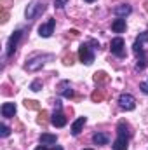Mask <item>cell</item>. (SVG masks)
<instances>
[{
  "instance_id": "cell-1",
  "label": "cell",
  "mask_w": 148,
  "mask_h": 150,
  "mask_svg": "<svg viewBox=\"0 0 148 150\" xmlns=\"http://www.w3.org/2000/svg\"><path fill=\"white\" fill-rule=\"evenodd\" d=\"M129 126L122 120L117 126V140L113 142V150H127V143H129Z\"/></svg>"
},
{
  "instance_id": "cell-2",
  "label": "cell",
  "mask_w": 148,
  "mask_h": 150,
  "mask_svg": "<svg viewBox=\"0 0 148 150\" xmlns=\"http://www.w3.org/2000/svg\"><path fill=\"white\" fill-rule=\"evenodd\" d=\"M51 58H52L51 54H45V56H35V58L28 59V63L25 65V68H26L28 72H37V70H40V68L45 65V61L51 59Z\"/></svg>"
},
{
  "instance_id": "cell-3",
  "label": "cell",
  "mask_w": 148,
  "mask_h": 150,
  "mask_svg": "<svg viewBox=\"0 0 148 150\" xmlns=\"http://www.w3.org/2000/svg\"><path fill=\"white\" fill-rule=\"evenodd\" d=\"M78 58L84 65H92L94 61V52H92V47L89 44H82L78 47Z\"/></svg>"
},
{
  "instance_id": "cell-4",
  "label": "cell",
  "mask_w": 148,
  "mask_h": 150,
  "mask_svg": "<svg viewBox=\"0 0 148 150\" xmlns=\"http://www.w3.org/2000/svg\"><path fill=\"white\" fill-rule=\"evenodd\" d=\"M118 105H120L122 110H127V112H129V110H134V108H136V100H134L132 94L124 93V94L118 96Z\"/></svg>"
},
{
  "instance_id": "cell-5",
  "label": "cell",
  "mask_w": 148,
  "mask_h": 150,
  "mask_svg": "<svg viewBox=\"0 0 148 150\" xmlns=\"http://www.w3.org/2000/svg\"><path fill=\"white\" fill-rule=\"evenodd\" d=\"M44 11H45V5H44V4H40V2H33V4H30V5L26 7L25 16H26V19H35L38 14H42Z\"/></svg>"
},
{
  "instance_id": "cell-6",
  "label": "cell",
  "mask_w": 148,
  "mask_h": 150,
  "mask_svg": "<svg viewBox=\"0 0 148 150\" xmlns=\"http://www.w3.org/2000/svg\"><path fill=\"white\" fill-rule=\"evenodd\" d=\"M21 37H23V32H21V30H16V32L9 37V42H7V56H9V58L16 52L18 42H19V38H21Z\"/></svg>"
},
{
  "instance_id": "cell-7",
  "label": "cell",
  "mask_w": 148,
  "mask_h": 150,
  "mask_svg": "<svg viewBox=\"0 0 148 150\" xmlns=\"http://www.w3.org/2000/svg\"><path fill=\"white\" fill-rule=\"evenodd\" d=\"M125 42H124V38L122 37H117V38H113L111 40V44H110V49H111V52L115 54V56H118V58H122L124 54H125Z\"/></svg>"
},
{
  "instance_id": "cell-8",
  "label": "cell",
  "mask_w": 148,
  "mask_h": 150,
  "mask_svg": "<svg viewBox=\"0 0 148 150\" xmlns=\"http://www.w3.org/2000/svg\"><path fill=\"white\" fill-rule=\"evenodd\" d=\"M54 26H56V19H49L47 23L38 26V35L44 38H49L52 35V32H54Z\"/></svg>"
},
{
  "instance_id": "cell-9",
  "label": "cell",
  "mask_w": 148,
  "mask_h": 150,
  "mask_svg": "<svg viewBox=\"0 0 148 150\" xmlns=\"http://www.w3.org/2000/svg\"><path fill=\"white\" fill-rule=\"evenodd\" d=\"M131 12H132V7H131L129 4H120V5L113 7V14H115L117 18H125V16H129Z\"/></svg>"
},
{
  "instance_id": "cell-10",
  "label": "cell",
  "mask_w": 148,
  "mask_h": 150,
  "mask_svg": "<svg viewBox=\"0 0 148 150\" xmlns=\"http://www.w3.org/2000/svg\"><path fill=\"white\" fill-rule=\"evenodd\" d=\"M51 124L56 126V127H63V126L66 124V117L63 115L61 110H56V112L52 113V117H51Z\"/></svg>"
},
{
  "instance_id": "cell-11",
  "label": "cell",
  "mask_w": 148,
  "mask_h": 150,
  "mask_svg": "<svg viewBox=\"0 0 148 150\" xmlns=\"http://www.w3.org/2000/svg\"><path fill=\"white\" fill-rule=\"evenodd\" d=\"M85 122H87V119H85V117H78L73 124H72V134H73V136H78V134L82 133V129H84Z\"/></svg>"
},
{
  "instance_id": "cell-12",
  "label": "cell",
  "mask_w": 148,
  "mask_h": 150,
  "mask_svg": "<svg viewBox=\"0 0 148 150\" xmlns=\"http://www.w3.org/2000/svg\"><path fill=\"white\" fill-rule=\"evenodd\" d=\"M92 142H94L96 145H108L110 136H108L106 133H94V134H92Z\"/></svg>"
},
{
  "instance_id": "cell-13",
  "label": "cell",
  "mask_w": 148,
  "mask_h": 150,
  "mask_svg": "<svg viewBox=\"0 0 148 150\" xmlns=\"http://www.w3.org/2000/svg\"><path fill=\"white\" fill-rule=\"evenodd\" d=\"M111 30L115 33H122L125 30V18H117L113 23H111Z\"/></svg>"
},
{
  "instance_id": "cell-14",
  "label": "cell",
  "mask_w": 148,
  "mask_h": 150,
  "mask_svg": "<svg viewBox=\"0 0 148 150\" xmlns=\"http://www.w3.org/2000/svg\"><path fill=\"white\" fill-rule=\"evenodd\" d=\"M16 113V105L14 103H4L2 105V117H14Z\"/></svg>"
},
{
  "instance_id": "cell-15",
  "label": "cell",
  "mask_w": 148,
  "mask_h": 150,
  "mask_svg": "<svg viewBox=\"0 0 148 150\" xmlns=\"http://www.w3.org/2000/svg\"><path fill=\"white\" fill-rule=\"evenodd\" d=\"M56 142H58V136H56V134H51V133L40 134V143H42V145H54Z\"/></svg>"
},
{
  "instance_id": "cell-16",
  "label": "cell",
  "mask_w": 148,
  "mask_h": 150,
  "mask_svg": "<svg viewBox=\"0 0 148 150\" xmlns=\"http://www.w3.org/2000/svg\"><path fill=\"white\" fill-rule=\"evenodd\" d=\"M59 93H61V96H65V98H73V89H70L68 87V82H63L61 86H59Z\"/></svg>"
},
{
  "instance_id": "cell-17",
  "label": "cell",
  "mask_w": 148,
  "mask_h": 150,
  "mask_svg": "<svg viewBox=\"0 0 148 150\" xmlns=\"http://www.w3.org/2000/svg\"><path fill=\"white\" fill-rule=\"evenodd\" d=\"M147 65H148L147 56H145V58H140V59L136 61V67H134V70H136V72H143V70L147 68Z\"/></svg>"
},
{
  "instance_id": "cell-18",
  "label": "cell",
  "mask_w": 148,
  "mask_h": 150,
  "mask_svg": "<svg viewBox=\"0 0 148 150\" xmlns=\"http://www.w3.org/2000/svg\"><path fill=\"white\" fill-rule=\"evenodd\" d=\"M106 80H108V77H106L105 72H96L94 74V82L96 84H101V82H106Z\"/></svg>"
},
{
  "instance_id": "cell-19",
  "label": "cell",
  "mask_w": 148,
  "mask_h": 150,
  "mask_svg": "<svg viewBox=\"0 0 148 150\" xmlns=\"http://www.w3.org/2000/svg\"><path fill=\"white\" fill-rule=\"evenodd\" d=\"M9 134H11V127H9V126H5V124H0V136L7 138Z\"/></svg>"
},
{
  "instance_id": "cell-20",
  "label": "cell",
  "mask_w": 148,
  "mask_h": 150,
  "mask_svg": "<svg viewBox=\"0 0 148 150\" xmlns=\"http://www.w3.org/2000/svg\"><path fill=\"white\" fill-rule=\"evenodd\" d=\"M25 107L26 108H32V110H38V103L33 100H25Z\"/></svg>"
},
{
  "instance_id": "cell-21",
  "label": "cell",
  "mask_w": 148,
  "mask_h": 150,
  "mask_svg": "<svg viewBox=\"0 0 148 150\" xmlns=\"http://www.w3.org/2000/svg\"><path fill=\"white\" fill-rule=\"evenodd\" d=\"M30 89H32L33 93H38V91L42 89V80H33L32 86H30Z\"/></svg>"
},
{
  "instance_id": "cell-22",
  "label": "cell",
  "mask_w": 148,
  "mask_h": 150,
  "mask_svg": "<svg viewBox=\"0 0 148 150\" xmlns=\"http://www.w3.org/2000/svg\"><path fill=\"white\" fill-rule=\"evenodd\" d=\"M136 42H138V44H145V42H148V32L140 33V37L136 38Z\"/></svg>"
},
{
  "instance_id": "cell-23",
  "label": "cell",
  "mask_w": 148,
  "mask_h": 150,
  "mask_svg": "<svg viewBox=\"0 0 148 150\" xmlns=\"http://www.w3.org/2000/svg\"><path fill=\"white\" fill-rule=\"evenodd\" d=\"M91 100H92V101H101V100H103V93L94 91V93L91 94Z\"/></svg>"
},
{
  "instance_id": "cell-24",
  "label": "cell",
  "mask_w": 148,
  "mask_h": 150,
  "mask_svg": "<svg viewBox=\"0 0 148 150\" xmlns=\"http://www.w3.org/2000/svg\"><path fill=\"white\" fill-rule=\"evenodd\" d=\"M68 4V0H54V7L56 9H61V7H65Z\"/></svg>"
},
{
  "instance_id": "cell-25",
  "label": "cell",
  "mask_w": 148,
  "mask_h": 150,
  "mask_svg": "<svg viewBox=\"0 0 148 150\" xmlns=\"http://www.w3.org/2000/svg\"><path fill=\"white\" fill-rule=\"evenodd\" d=\"M140 89H141L145 94H148V79L145 80V82H141V84H140Z\"/></svg>"
},
{
  "instance_id": "cell-26",
  "label": "cell",
  "mask_w": 148,
  "mask_h": 150,
  "mask_svg": "<svg viewBox=\"0 0 148 150\" xmlns=\"http://www.w3.org/2000/svg\"><path fill=\"white\" fill-rule=\"evenodd\" d=\"M45 117H47V112H44V110H42V113H40V115H38V124H45Z\"/></svg>"
},
{
  "instance_id": "cell-27",
  "label": "cell",
  "mask_w": 148,
  "mask_h": 150,
  "mask_svg": "<svg viewBox=\"0 0 148 150\" xmlns=\"http://www.w3.org/2000/svg\"><path fill=\"white\" fill-rule=\"evenodd\" d=\"M7 18H9V14H7V12H2V23H5Z\"/></svg>"
},
{
  "instance_id": "cell-28",
  "label": "cell",
  "mask_w": 148,
  "mask_h": 150,
  "mask_svg": "<svg viewBox=\"0 0 148 150\" xmlns=\"http://www.w3.org/2000/svg\"><path fill=\"white\" fill-rule=\"evenodd\" d=\"M54 107H56V110H61V101H59V100H58V101H56V103H54Z\"/></svg>"
},
{
  "instance_id": "cell-29",
  "label": "cell",
  "mask_w": 148,
  "mask_h": 150,
  "mask_svg": "<svg viewBox=\"0 0 148 150\" xmlns=\"http://www.w3.org/2000/svg\"><path fill=\"white\" fill-rule=\"evenodd\" d=\"M35 150H51V149H47V145H42V147H37Z\"/></svg>"
},
{
  "instance_id": "cell-30",
  "label": "cell",
  "mask_w": 148,
  "mask_h": 150,
  "mask_svg": "<svg viewBox=\"0 0 148 150\" xmlns=\"http://www.w3.org/2000/svg\"><path fill=\"white\" fill-rule=\"evenodd\" d=\"M51 150H63V149H61L59 145H54V147H52V149H51Z\"/></svg>"
},
{
  "instance_id": "cell-31",
  "label": "cell",
  "mask_w": 148,
  "mask_h": 150,
  "mask_svg": "<svg viewBox=\"0 0 148 150\" xmlns=\"http://www.w3.org/2000/svg\"><path fill=\"white\" fill-rule=\"evenodd\" d=\"M145 9H147V11H148V2H147V4H145Z\"/></svg>"
},
{
  "instance_id": "cell-32",
  "label": "cell",
  "mask_w": 148,
  "mask_h": 150,
  "mask_svg": "<svg viewBox=\"0 0 148 150\" xmlns=\"http://www.w3.org/2000/svg\"><path fill=\"white\" fill-rule=\"evenodd\" d=\"M84 2H89V4H91V2H94V0H84Z\"/></svg>"
},
{
  "instance_id": "cell-33",
  "label": "cell",
  "mask_w": 148,
  "mask_h": 150,
  "mask_svg": "<svg viewBox=\"0 0 148 150\" xmlns=\"http://www.w3.org/2000/svg\"><path fill=\"white\" fill-rule=\"evenodd\" d=\"M82 150H92V149H82Z\"/></svg>"
}]
</instances>
